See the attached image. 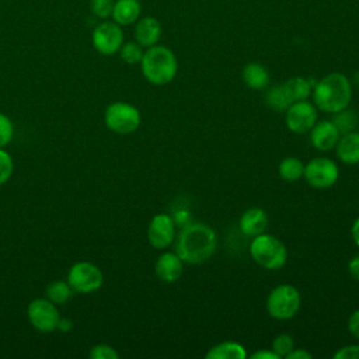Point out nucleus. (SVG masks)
<instances>
[{
	"instance_id": "obj_7",
	"label": "nucleus",
	"mask_w": 359,
	"mask_h": 359,
	"mask_svg": "<svg viewBox=\"0 0 359 359\" xmlns=\"http://www.w3.org/2000/svg\"><path fill=\"white\" fill-rule=\"evenodd\" d=\"M66 280L74 293L88 294L102 286L104 273L100 266L90 261H79L70 266Z\"/></svg>"
},
{
	"instance_id": "obj_5",
	"label": "nucleus",
	"mask_w": 359,
	"mask_h": 359,
	"mask_svg": "<svg viewBox=\"0 0 359 359\" xmlns=\"http://www.w3.org/2000/svg\"><path fill=\"white\" fill-rule=\"evenodd\" d=\"M302 306V296L297 287L289 283L275 286L266 297V311L275 320L293 318Z\"/></svg>"
},
{
	"instance_id": "obj_19",
	"label": "nucleus",
	"mask_w": 359,
	"mask_h": 359,
	"mask_svg": "<svg viewBox=\"0 0 359 359\" xmlns=\"http://www.w3.org/2000/svg\"><path fill=\"white\" fill-rule=\"evenodd\" d=\"M243 81L252 90H264L269 84V73L265 66L257 62H250L243 67Z\"/></svg>"
},
{
	"instance_id": "obj_8",
	"label": "nucleus",
	"mask_w": 359,
	"mask_h": 359,
	"mask_svg": "<svg viewBox=\"0 0 359 359\" xmlns=\"http://www.w3.org/2000/svg\"><path fill=\"white\" fill-rule=\"evenodd\" d=\"M339 177L338 165L328 157H314L304 164L303 178L306 182L316 189L331 188Z\"/></svg>"
},
{
	"instance_id": "obj_9",
	"label": "nucleus",
	"mask_w": 359,
	"mask_h": 359,
	"mask_svg": "<svg viewBox=\"0 0 359 359\" xmlns=\"http://www.w3.org/2000/svg\"><path fill=\"white\" fill-rule=\"evenodd\" d=\"M27 316L29 324L43 334L55 331L60 318L57 306L46 297H36L31 300L27 307Z\"/></svg>"
},
{
	"instance_id": "obj_35",
	"label": "nucleus",
	"mask_w": 359,
	"mask_h": 359,
	"mask_svg": "<svg viewBox=\"0 0 359 359\" xmlns=\"http://www.w3.org/2000/svg\"><path fill=\"white\" fill-rule=\"evenodd\" d=\"M313 355L306 351L304 348H293L287 355L286 359H311Z\"/></svg>"
},
{
	"instance_id": "obj_16",
	"label": "nucleus",
	"mask_w": 359,
	"mask_h": 359,
	"mask_svg": "<svg viewBox=\"0 0 359 359\" xmlns=\"http://www.w3.org/2000/svg\"><path fill=\"white\" fill-rule=\"evenodd\" d=\"M337 157L345 164L359 163V132L351 130L342 133L334 147Z\"/></svg>"
},
{
	"instance_id": "obj_30",
	"label": "nucleus",
	"mask_w": 359,
	"mask_h": 359,
	"mask_svg": "<svg viewBox=\"0 0 359 359\" xmlns=\"http://www.w3.org/2000/svg\"><path fill=\"white\" fill-rule=\"evenodd\" d=\"M88 358H91V359H119V353L114 346H111L108 344H97L90 349Z\"/></svg>"
},
{
	"instance_id": "obj_32",
	"label": "nucleus",
	"mask_w": 359,
	"mask_h": 359,
	"mask_svg": "<svg viewBox=\"0 0 359 359\" xmlns=\"http://www.w3.org/2000/svg\"><path fill=\"white\" fill-rule=\"evenodd\" d=\"M334 359H359V344H351L339 348L334 355Z\"/></svg>"
},
{
	"instance_id": "obj_40",
	"label": "nucleus",
	"mask_w": 359,
	"mask_h": 359,
	"mask_svg": "<svg viewBox=\"0 0 359 359\" xmlns=\"http://www.w3.org/2000/svg\"><path fill=\"white\" fill-rule=\"evenodd\" d=\"M353 84L359 88V72H356L355 76H353Z\"/></svg>"
},
{
	"instance_id": "obj_14",
	"label": "nucleus",
	"mask_w": 359,
	"mask_h": 359,
	"mask_svg": "<svg viewBox=\"0 0 359 359\" xmlns=\"http://www.w3.org/2000/svg\"><path fill=\"white\" fill-rule=\"evenodd\" d=\"M184 264L175 251H164L156 259V276L164 283H175L184 273Z\"/></svg>"
},
{
	"instance_id": "obj_31",
	"label": "nucleus",
	"mask_w": 359,
	"mask_h": 359,
	"mask_svg": "<svg viewBox=\"0 0 359 359\" xmlns=\"http://www.w3.org/2000/svg\"><path fill=\"white\" fill-rule=\"evenodd\" d=\"M14 136V125L11 122V119L0 112V147H6Z\"/></svg>"
},
{
	"instance_id": "obj_29",
	"label": "nucleus",
	"mask_w": 359,
	"mask_h": 359,
	"mask_svg": "<svg viewBox=\"0 0 359 359\" xmlns=\"http://www.w3.org/2000/svg\"><path fill=\"white\" fill-rule=\"evenodd\" d=\"M114 4L115 0H90V10L97 18L107 20L112 14Z\"/></svg>"
},
{
	"instance_id": "obj_4",
	"label": "nucleus",
	"mask_w": 359,
	"mask_h": 359,
	"mask_svg": "<svg viewBox=\"0 0 359 359\" xmlns=\"http://www.w3.org/2000/svg\"><path fill=\"white\" fill-rule=\"evenodd\" d=\"M248 251L251 258L268 271H278L287 261L286 245L278 237L268 233L252 237Z\"/></svg>"
},
{
	"instance_id": "obj_26",
	"label": "nucleus",
	"mask_w": 359,
	"mask_h": 359,
	"mask_svg": "<svg viewBox=\"0 0 359 359\" xmlns=\"http://www.w3.org/2000/svg\"><path fill=\"white\" fill-rule=\"evenodd\" d=\"M334 115V119L332 122L337 125V128L339 129L341 135L342 133H346V132H351L355 129L356 126V122H358V118L356 115L352 112V111H348L346 108L337 112V114H332Z\"/></svg>"
},
{
	"instance_id": "obj_18",
	"label": "nucleus",
	"mask_w": 359,
	"mask_h": 359,
	"mask_svg": "<svg viewBox=\"0 0 359 359\" xmlns=\"http://www.w3.org/2000/svg\"><path fill=\"white\" fill-rule=\"evenodd\" d=\"M140 11L142 7L139 0H116L111 17L121 27L130 25L139 20Z\"/></svg>"
},
{
	"instance_id": "obj_36",
	"label": "nucleus",
	"mask_w": 359,
	"mask_h": 359,
	"mask_svg": "<svg viewBox=\"0 0 359 359\" xmlns=\"http://www.w3.org/2000/svg\"><path fill=\"white\" fill-rule=\"evenodd\" d=\"M251 359H280L272 349H259L251 355Z\"/></svg>"
},
{
	"instance_id": "obj_17",
	"label": "nucleus",
	"mask_w": 359,
	"mask_h": 359,
	"mask_svg": "<svg viewBox=\"0 0 359 359\" xmlns=\"http://www.w3.org/2000/svg\"><path fill=\"white\" fill-rule=\"evenodd\" d=\"M161 36V25L154 17H143L137 20L135 27V41L143 48L157 45Z\"/></svg>"
},
{
	"instance_id": "obj_21",
	"label": "nucleus",
	"mask_w": 359,
	"mask_h": 359,
	"mask_svg": "<svg viewBox=\"0 0 359 359\" xmlns=\"http://www.w3.org/2000/svg\"><path fill=\"white\" fill-rule=\"evenodd\" d=\"M283 87L287 95L290 97L292 102L309 100L313 90L311 83L304 77H290L283 83Z\"/></svg>"
},
{
	"instance_id": "obj_15",
	"label": "nucleus",
	"mask_w": 359,
	"mask_h": 359,
	"mask_svg": "<svg viewBox=\"0 0 359 359\" xmlns=\"http://www.w3.org/2000/svg\"><path fill=\"white\" fill-rule=\"evenodd\" d=\"M269 219L262 208H248L244 210L238 220V227L245 237H255L265 233Z\"/></svg>"
},
{
	"instance_id": "obj_28",
	"label": "nucleus",
	"mask_w": 359,
	"mask_h": 359,
	"mask_svg": "<svg viewBox=\"0 0 359 359\" xmlns=\"http://www.w3.org/2000/svg\"><path fill=\"white\" fill-rule=\"evenodd\" d=\"M14 171V161L11 154L4 150L3 147H0V185L6 184Z\"/></svg>"
},
{
	"instance_id": "obj_38",
	"label": "nucleus",
	"mask_w": 359,
	"mask_h": 359,
	"mask_svg": "<svg viewBox=\"0 0 359 359\" xmlns=\"http://www.w3.org/2000/svg\"><path fill=\"white\" fill-rule=\"evenodd\" d=\"M73 328V321L72 320H69V318H59V323H57V328L56 330H59V331H62V332H67V331H70Z\"/></svg>"
},
{
	"instance_id": "obj_11",
	"label": "nucleus",
	"mask_w": 359,
	"mask_h": 359,
	"mask_svg": "<svg viewBox=\"0 0 359 359\" xmlns=\"http://www.w3.org/2000/svg\"><path fill=\"white\" fill-rule=\"evenodd\" d=\"M91 41L94 49L98 53L111 56L119 52L123 43V31L115 21H102L94 28Z\"/></svg>"
},
{
	"instance_id": "obj_12",
	"label": "nucleus",
	"mask_w": 359,
	"mask_h": 359,
	"mask_svg": "<svg viewBox=\"0 0 359 359\" xmlns=\"http://www.w3.org/2000/svg\"><path fill=\"white\" fill-rule=\"evenodd\" d=\"M147 241L156 250L168 248L177 237V226L168 213H157L147 226Z\"/></svg>"
},
{
	"instance_id": "obj_6",
	"label": "nucleus",
	"mask_w": 359,
	"mask_h": 359,
	"mask_svg": "<svg viewBox=\"0 0 359 359\" xmlns=\"http://www.w3.org/2000/svg\"><path fill=\"white\" fill-rule=\"evenodd\" d=\"M105 126L116 135H129L139 129L142 123L140 111L125 101L111 102L104 111Z\"/></svg>"
},
{
	"instance_id": "obj_33",
	"label": "nucleus",
	"mask_w": 359,
	"mask_h": 359,
	"mask_svg": "<svg viewBox=\"0 0 359 359\" xmlns=\"http://www.w3.org/2000/svg\"><path fill=\"white\" fill-rule=\"evenodd\" d=\"M346 327H348L349 334H351L353 338L359 339V309L355 310V311L349 316Z\"/></svg>"
},
{
	"instance_id": "obj_23",
	"label": "nucleus",
	"mask_w": 359,
	"mask_h": 359,
	"mask_svg": "<svg viewBox=\"0 0 359 359\" xmlns=\"http://www.w3.org/2000/svg\"><path fill=\"white\" fill-rule=\"evenodd\" d=\"M73 289L67 283V280H53L46 286L45 294L46 299L55 303L56 306L67 303L73 296Z\"/></svg>"
},
{
	"instance_id": "obj_25",
	"label": "nucleus",
	"mask_w": 359,
	"mask_h": 359,
	"mask_svg": "<svg viewBox=\"0 0 359 359\" xmlns=\"http://www.w3.org/2000/svg\"><path fill=\"white\" fill-rule=\"evenodd\" d=\"M143 46L139 45L136 41H129V42H123L121 49H119V55L121 59L128 63V65H136L140 63L142 57H143Z\"/></svg>"
},
{
	"instance_id": "obj_37",
	"label": "nucleus",
	"mask_w": 359,
	"mask_h": 359,
	"mask_svg": "<svg viewBox=\"0 0 359 359\" xmlns=\"http://www.w3.org/2000/svg\"><path fill=\"white\" fill-rule=\"evenodd\" d=\"M348 271H349L351 276H352L356 282H359V255L353 257V258L349 261V264H348Z\"/></svg>"
},
{
	"instance_id": "obj_13",
	"label": "nucleus",
	"mask_w": 359,
	"mask_h": 359,
	"mask_svg": "<svg viewBox=\"0 0 359 359\" xmlns=\"http://www.w3.org/2000/svg\"><path fill=\"white\" fill-rule=\"evenodd\" d=\"M310 143L318 151H330L335 147L341 132L332 121H317L310 129Z\"/></svg>"
},
{
	"instance_id": "obj_34",
	"label": "nucleus",
	"mask_w": 359,
	"mask_h": 359,
	"mask_svg": "<svg viewBox=\"0 0 359 359\" xmlns=\"http://www.w3.org/2000/svg\"><path fill=\"white\" fill-rule=\"evenodd\" d=\"M172 219H174L175 226H180L181 229L185 227L187 224H189V223L192 222V220H191V215H189L188 210H177V212L174 213Z\"/></svg>"
},
{
	"instance_id": "obj_22",
	"label": "nucleus",
	"mask_w": 359,
	"mask_h": 359,
	"mask_svg": "<svg viewBox=\"0 0 359 359\" xmlns=\"http://www.w3.org/2000/svg\"><path fill=\"white\" fill-rule=\"evenodd\" d=\"M278 172L279 177L285 181V182H296L303 177L304 172V164L302 163L300 158L297 157H285L278 167Z\"/></svg>"
},
{
	"instance_id": "obj_20",
	"label": "nucleus",
	"mask_w": 359,
	"mask_h": 359,
	"mask_svg": "<svg viewBox=\"0 0 359 359\" xmlns=\"http://www.w3.org/2000/svg\"><path fill=\"white\" fill-rule=\"evenodd\" d=\"M206 359H245L247 351L244 345L236 341H223L213 345L206 353Z\"/></svg>"
},
{
	"instance_id": "obj_27",
	"label": "nucleus",
	"mask_w": 359,
	"mask_h": 359,
	"mask_svg": "<svg viewBox=\"0 0 359 359\" xmlns=\"http://www.w3.org/2000/svg\"><path fill=\"white\" fill-rule=\"evenodd\" d=\"M294 348V339L289 334H279L272 339L271 349L282 359Z\"/></svg>"
},
{
	"instance_id": "obj_39",
	"label": "nucleus",
	"mask_w": 359,
	"mask_h": 359,
	"mask_svg": "<svg viewBox=\"0 0 359 359\" xmlns=\"http://www.w3.org/2000/svg\"><path fill=\"white\" fill-rule=\"evenodd\" d=\"M351 236H352L353 243L359 248V216L355 219V222H353V224L351 227Z\"/></svg>"
},
{
	"instance_id": "obj_1",
	"label": "nucleus",
	"mask_w": 359,
	"mask_h": 359,
	"mask_svg": "<svg viewBox=\"0 0 359 359\" xmlns=\"http://www.w3.org/2000/svg\"><path fill=\"white\" fill-rule=\"evenodd\" d=\"M217 248L215 230L202 222H191L175 237V252L189 265H199L212 258Z\"/></svg>"
},
{
	"instance_id": "obj_3",
	"label": "nucleus",
	"mask_w": 359,
	"mask_h": 359,
	"mask_svg": "<svg viewBox=\"0 0 359 359\" xmlns=\"http://www.w3.org/2000/svg\"><path fill=\"white\" fill-rule=\"evenodd\" d=\"M143 77L154 84L164 86L174 80L178 70V62L171 49L163 45H153L146 48L140 60Z\"/></svg>"
},
{
	"instance_id": "obj_10",
	"label": "nucleus",
	"mask_w": 359,
	"mask_h": 359,
	"mask_svg": "<svg viewBox=\"0 0 359 359\" xmlns=\"http://www.w3.org/2000/svg\"><path fill=\"white\" fill-rule=\"evenodd\" d=\"M318 121V109L307 100L292 102L285 111V122L290 132L303 135L309 133Z\"/></svg>"
},
{
	"instance_id": "obj_24",
	"label": "nucleus",
	"mask_w": 359,
	"mask_h": 359,
	"mask_svg": "<svg viewBox=\"0 0 359 359\" xmlns=\"http://www.w3.org/2000/svg\"><path fill=\"white\" fill-rule=\"evenodd\" d=\"M265 101H266L268 107H271L272 109L279 111V112H285L287 109V107L292 104V100L287 95L283 84L272 86L265 94Z\"/></svg>"
},
{
	"instance_id": "obj_2",
	"label": "nucleus",
	"mask_w": 359,
	"mask_h": 359,
	"mask_svg": "<svg viewBox=\"0 0 359 359\" xmlns=\"http://www.w3.org/2000/svg\"><path fill=\"white\" fill-rule=\"evenodd\" d=\"M311 97L317 109L337 114L348 108L352 100V83L342 73H328L313 86Z\"/></svg>"
}]
</instances>
